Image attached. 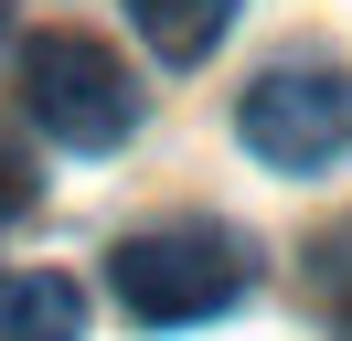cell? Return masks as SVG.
Returning <instances> with one entry per match:
<instances>
[{
    "instance_id": "obj_2",
    "label": "cell",
    "mask_w": 352,
    "mask_h": 341,
    "mask_svg": "<svg viewBox=\"0 0 352 341\" xmlns=\"http://www.w3.org/2000/svg\"><path fill=\"white\" fill-rule=\"evenodd\" d=\"M235 139L256 149L267 170H331L352 149V75L331 54L267 64V75L245 85V107H235Z\"/></svg>"
},
{
    "instance_id": "obj_3",
    "label": "cell",
    "mask_w": 352,
    "mask_h": 341,
    "mask_svg": "<svg viewBox=\"0 0 352 341\" xmlns=\"http://www.w3.org/2000/svg\"><path fill=\"white\" fill-rule=\"evenodd\" d=\"M22 107H32V128L65 139V149H118L129 118H139L129 64H118L96 32H43V43H22Z\"/></svg>"
},
{
    "instance_id": "obj_5",
    "label": "cell",
    "mask_w": 352,
    "mask_h": 341,
    "mask_svg": "<svg viewBox=\"0 0 352 341\" xmlns=\"http://www.w3.org/2000/svg\"><path fill=\"white\" fill-rule=\"evenodd\" d=\"M129 21L160 64H203L224 43V21H235V0H129Z\"/></svg>"
},
{
    "instance_id": "obj_1",
    "label": "cell",
    "mask_w": 352,
    "mask_h": 341,
    "mask_svg": "<svg viewBox=\"0 0 352 341\" xmlns=\"http://www.w3.org/2000/svg\"><path fill=\"white\" fill-rule=\"evenodd\" d=\"M107 288L129 320H150V331H182V320H214L245 298V245L224 224H203V213H171V224H139L118 234L107 256Z\"/></svg>"
},
{
    "instance_id": "obj_4",
    "label": "cell",
    "mask_w": 352,
    "mask_h": 341,
    "mask_svg": "<svg viewBox=\"0 0 352 341\" xmlns=\"http://www.w3.org/2000/svg\"><path fill=\"white\" fill-rule=\"evenodd\" d=\"M0 341H86V288L65 267H0Z\"/></svg>"
},
{
    "instance_id": "obj_7",
    "label": "cell",
    "mask_w": 352,
    "mask_h": 341,
    "mask_svg": "<svg viewBox=\"0 0 352 341\" xmlns=\"http://www.w3.org/2000/svg\"><path fill=\"white\" fill-rule=\"evenodd\" d=\"M32 203H43V170H32V160H22V149L0 139V224H22V213H32Z\"/></svg>"
},
{
    "instance_id": "obj_8",
    "label": "cell",
    "mask_w": 352,
    "mask_h": 341,
    "mask_svg": "<svg viewBox=\"0 0 352 341\" xmlns=\"http://www.w3.org/2000/svg\"><path fill=\"white\" fill-rule=\"evenodd\" d=\"M0 21H11V0H0Z\"/></svg>"
},
{
    "instance_id": "obj_6",
    "label": "cell",
    "mask_w": 352,
    "mask_h": 341,
    "mask_svg": "<svg viewBox=\"0 0 352 341\" xmlns=\"http://www.w3.org/2000/svg\"><path fill=\"white\" fill-rule=\"evenodd\" d=\"M299 288H309V298H320V309L352 331V213L309 234V256H299Z\"/></svg>"
}]
</instances>
